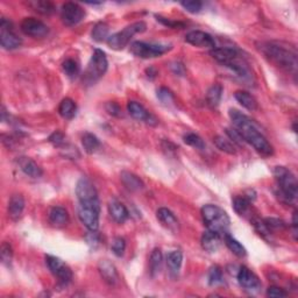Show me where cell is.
<instances>
[{"label": "cell", "instance_id": "d4e9b609", "mask_svg": "<svg viewBox=\"0 0 298 298\" xmlns=\"http://www.w3.org/2000/svg\"><path fill=\"white\" fill-rule=\"evenodd\" d=\"M182 262H183V253L181 250H173L167 255V266L173 277H177L180 274Z\"/></svg>", "mask_w": 298, "mask_h": 298}, {"label": "cell", "instance_id": "7bdbcfd3", "mask_svg": "<svg viewBox=\"0 0 298 298\" xmlns=\"http://www.w3.org/2000/svg\"><path fill=\"white\" fill-rule=\"evenodd\" d=\"M181 5L183 6L184 9L188 11V12L196 14V13L201 12V10L203 7V3L195 2V0H190V2H182Z\"/></svg>", "mask_w": 298, "mask_h": 298}, {"label": "cell", "instance_id": "f5cc1de1", "mask_svg": "<svg viewBox=\"0 0 298 298\" xmlns=\"http://www.w3.org/2000/svg\"><path fill=\"white\" fill-rule=\"evenodd\" d=\"M146 74H147V76L148 77H151V78H154L156 75H158V72H156V70L154 68H148L147 70H146Z\"/></svg>", "mask_w": 298, "mask_h": 298}, {"label": "cell", "instance_id": "277c9868", "mask_svg": "<svg viewBox=\"0 0 298 298\" xmlns=\"http://www.w3.org/2000/svg\"><path fill=\"white\" fill-rule=\"evenodd\" d=\"M201 213L208 230L217 232L221 235L227 233L231 219L223 209L213 204H206L202 208Z\"/></svg>", "mask_w": 298, "mask_h": 298}, {"label": "cell", "instance_id": "4fadbf2b", "mask_svg": "<svg viewBox=\"0 0 298 298\" xmlns=\"http://www.w3.org/2000/svg\"><path fill=\"white\" fill-rule=\"evenodd\" d=\"M238 282L243 289L250 292L259 291L261 288V282L257 276L247 267H241L238 271Z\"/></svg>", "mask_w": 298, "mask_h": 298}, {"label": "cell", "instance_id": "cb8c5ba5", "mask_svg": "<svg viewBox=\"0 0 298 298\" xmlns=\"http://www.w3.org/2000/svg\"><path fill=\"white\" fill-rule=\"evenodd\" d=\"M120 180L126 189L129 191H141L144 188V183L139 176L129 172H122L120 174Z\"/></svg>", "mask_w": 298, "mask_h": 298}, {"label": "cell", "instance_id": "9c48e42d", "mask_svg": "<svg viewBox=\"0 0 298 298\" xmlns=\"http://www.w3.org/2000/svg\"><path fill=\"white\" fill-rule=\"evenodd\" d=\"M46 263L48 266L49 270L52 271L54 276L59 278L60 284L68 285L72 279V271L63 261L56 256L47 255L46 256Z\"/></svg>", "mask_w": 298, "mask_h": 298}, {"label": "cell", "instance_id": "9a60e30c", "mask_svg": "<svg viewBox=\"0 0 298 298\" xmlns=\"http://www.w3.org/2000/svg\"><path fill=\"white\" fill-rule=\"evenodd\" d=\"M78 218L81 220V223L84 225V226L88 228L89 231L94 232L98 230L99 227V213L98 211L90 209V208H84V206H78L77 209Z\"/></svg>", "mask_w": 298, "mask_h": 298}, {"label": "cell", "instance_id": "52a82bcc", "mask_svg": "<svg viewBox=\"0 0 298 298\" xmlns=\"http://www.w3.org/2000/svg\"><path fill=\"white\" fill-rule=\"evenodd\" d=\"M108 62L106 59V55L103 50L96 49L91 56V60L88 64V68L84 72V78L83 81L92 84V83L97 82L98 79L103 77L105 72L107 70Z\"/></svg>", "mask_w": 298, "mask_h": 298}, {"label": "cell", "instance_id": "83f0119b", "mask_svg": "<svg viewBox=\"0 0 298 298\" xmlns=\"http://www.w3.org/2000/svg\"><path fill=\"white\" fill-rule=\"evenodd\" d=\"M162 262H163V255L160 248L153 249L151 254V259H149V271L153 277H155L156 275L160 274L162 269Z\"/></svg>", "mask_w": 298, "mask_h": 298}, {"label": "cell", "instance_id": "e575fe53", "mask_svg": "<svg viewBox=\"0 0 298 298\" xmlns=\"http://www.w3.org/2000/svg\"><path fill=\"white\" fill-rule=\"evenodd\" d=\"M233 208L239 216H246L249 212L250 201L247 199L245 196H239V197L233 199Z\"/></svg>", "mask_w": 298, "mask_h": 298}, {"label": "cell", "instance_id": "d590c367", "mask_svg": "<svg viewBox=\"0 0 298 298\" xmlns=\"http://www.w3.org/2000/svg\"><path fill=\"white\" fill-rule=\"evenodd\" d=\"M62 68H63L64 74L68 76L69 78H76L79 75V71H81V68L77 62L72 59H68L63 62L62 64Z\"/></svg>", "mask_w": 298, "mask_h": 298}, {"label": "cell", "instance_id": "f35d334b", "mask_svg": "<svg viewBox=\"0 0 298 298\" xmlns=\"http://www.w3.org/2000/svg\"><path fill=\"white\" fill-rule=\"evenodd\" d=\"M0 257H2L3 263L5 266H10L13 259V249L10 243L3 242L2 248H0Z\"/></svg>", "mask_w": 298, "mask_h": 298}, {"label": "cell", "instance_id": "1f68e13d", "mask_svg": "<svg viewBox=\"0 0 298 298\" xmlns=\"http://www.w3.org/2000/svg\"><path fill=\"white\" fill-rule=\"evenodd\" d=\"M108 32H110V28H108V25L106 23H97L93 26V30L91 32V36L94 41L97 42H104L107 41L108 39Z\"/></svg>", "mask_w": 298, "mask_h": 298}, {"label": "cell", "instance_id": "e0dca14e", "mask_svg": "<svg viewBox=\"0 0 298 298\" xmlns=\"http://www.w3.org/2000/svg\"><path fill=\"white\" fill-rule=\"evenodd\" d=\"M156 217L160 223H161L163 226H165L167 230H169L173 233L177 234L180 232V221L177 219L175 214H174L172 211L161 208L158 210V213H156Z\"/></svg>", "mask_w": 298, "mask_h": 298}, {"label": "cell", "instance_id": "8fae6325", "mask_svg": "<svg viewBox=\"0 0 298 298\" xmlns=\"http://www.w3.org/2000/svg\"><path fill=\"white\" fill-rule=\"evenodd\" d=\"M85 17V11L76 3H65L61 10V19L65 26H75Z\"/></svg>", "mask_w": 298, "mask_h": 298}, {"label": "cell", "instance_id": "d6a6232c", "mask_svg": "<svg viewBox=\"0 0 298 298\" xmlns=\"http://www.w3.org/2000/svg\"><path fill=\"white\" fill-rule=\"evenodd\" d=\"M82 144L84 147V151L88 154H93L94 152H97V149L100 147V141L98 140L96 135L91 133H85L82 136Z\"/></svg>", "mask_w": 298, "mask_h": 298}, {"label": "cell", "instance_id": "816d5d0a", "mask_svg": "<svg viewBox=\"0 0 298 298\" xmlns=\"http://www.w3.org/2000/svg\"><path fill=\"white\" fill-rule=\"evenodd\" d=\"M292 233L296 240L297 239V212L296 211L293 212V216H292Z\"/></svg>", "mask_w": 298, "mask_h": 298}, {"label": "cell", "instance_id": "44dd1931", "mask_svg": "<svg viewBox=\"0 0 298 298\" xmlns=\"http://www.w3.org/2000/svg\"><path fill=\"white\" fill-rule=\"evenodd\" d=\"M48 218L50 225L56 228H62L67 226L69 223L68 211L64 208H61V206H54V208L49 211Z\"/></svg>", "mask_w": 298, "mask_h": 298}, {"label": "cell", "instance_id": "5b68a950", "mask_svg": "<svg viewBox=\"0 0 298 298\" xmlns=\"http://www.w3.org/2000/svg\"><path fill=\"white\" fill-rule=\"evenodd\" d=\"M76 196H77L79 205L90 208L100 212V202L98 192L89 179L82 177L76 185Z\"/></svg>", "mask_w": 298, "mask_h": 298}, {"label": "cell", "instance_id": "4316f807", "mask_svg": "<svg viewBox=\"0 0 298 298\" xmlns=\"http://www.w3.org/2000/svg\"><path fill=\"white\" fill-rule=\"evenodd\" d=\"M28 6L43 16H50L56 11V6L52 2H46V0H32L28 3Z\"/></svg>", "mask_w": 298, "mask_h": 298}, {"label": "cell", "instance_id": "8992f818", "mask_svg": "<svg viewBox=\"0 0 298 298\" xmlns=\"http://www.w3.org/2000/svg\"><path fill=\"white\" fill-rule=\"evenodd\" d=\"M146 23H143V21H137V23H134L132 25H129V26L125 27L122 31L108 36L106 42L110 48L114 50H122L130 42V40H132L134 35L146 32Z\"/></svg>", "mask_w": 298, "mask_h": 298}, {"label": "cell", "instance_id": "ee69618b", "mask_svg": "<svg viewBox=\"0 0 298 298\" xmlns=\"http://www.w3.org/2000/svg\"><path fill=\"white\" fill-rule=\"evenodd\" d=\"M155 18L159 23H161L162 25H165V26L169 27V28H184L185 27V25L183 23H180V21L167 19V18H163L161 16H155Z\"/></svg>", "mask_w": 298, "mask_h": 298}, {"label": "cell", "instance_id": "836d02e7", "mask_svg": "<svg viewBox=\"0 0 298 298\" xmlns=\"http://www.w3.org/2000/svg\"><path fill=\"white\" fill-rule=\"evenodd\" d=\"M213 142H214V144H216V147L218 149H220L221 152L226 153V154H230V155L237 154L234 143L231 142L230 140L225 139V137H223V136H216L213 139Z\"/></svg>", "mask_w": 298, "mask_h": 298}, {"label": "cell", "instance_id": "f1b7e54d", "mask_svg": "<svg viewBox=\"0 0 298 298\" xmlns=\"http://www.w3.org/2000/svg\"><path fill=\"white\" fill-rule=\"evenodd\" d=\"M76 111H77V106L76 103L70 98H65L61 101L59 106V113L62 118L70 120L76 115Z\"/></svg>", "mask_w": 298, "mask_h": 298}, {"label": "cell", "instance_id": "d6986e66", "mask_svg": "<svg viewBox=\"0 0 298 298\" xmlns=\"http://www.w3.org/2000/svg\"><path fill=\"white\" fill-rule=\"evenodd\" d=\"M18 166L20 167V169L26 174L27 176L32 177V179H40L43 175L42 169L40 168V166L36 163L34 160L31 158H27V156H21V158L18 159Z\"/></svg>", "mask_w": 298, "mask_h": 298}, {"label": "cell", "instance_id": "7dc6e473", "mask_svg": "<svg viewBox=\"0 0 298 298\" xmlns=\"http://www.w3.org/2000/svg\"><path fill=\"white\" fill-rule=\"evenodd\" d=\"M49 142L53 143L54 146L61 147L64 144V135L61 132H55L49 136Z\"/></svg>", "mask_w": 298, "mask_h": 298}, {"label": "cell", "instance_id": "60d3db41", "mask_svg": "<svg viewBox=\"0 0 298 298\" xmlns=\"http://www.w3.org/2000/svg\"><path fill=\"white\" fill-rule=\"evenodd\" d=\"M158 98L160 99L161 103H163L165 105H169V104H173L174 103V94L172 91L167 88H161L158 90Z\"/></svg>", "mask_w": 298, "mask_h": 298}, {"label": "cell", "instance_id": "5bb4252c", "mask_svg": "<svg viewBox=\"0 0 298 298\" xmlns=\"http://www.w3.org/2000/svg\"><path fill=\"white\" fill-rule=\"evenodd\" d=\"M185 41H187L189 45L201 47V48H217L216 40H214L213 36L202 31H192L190 33H188L187 36H185Z\"/></svg>", "mask_w": 298, "mask_h": 298}, {"label": "cell", "instance_id": "30bf717a", "mask_svg": "<svg viewBox=\"0 0 298 298\" xmlns=\"http://www.w3.org/2000/svg\"><path fill=\"white\" fill-rule=\"evenodd\" d=\"M0 43L5 49L12 50L21 46V39L13 32V25L5 18L0 21Z\"/></svg>", "mask_w": 298, "mask_h": 298}, {"label": "cell", "instance_id": "ac0fdd59", "mask_svg": "<svg viewBox=\"0 0 298 298\" xmlns=\"http://www.w3.org/2000/svg\"><path fill=\"white\" fill-rule=\"evenodd\" d=\"M98 270H99V274L101 278L104 279L107 284L114 285L115 283L118 282L119 276L117 268L112 262L108 260H101L99 263H98Z\"/></svg>", "mask_w": 298, "mask_h": 298}, {"label": "cell", "instance_id": "f907efd6", "mask_svg": "<svg viewBox=\"0 0 298 298\" xmlns=\"http://www.w3.org/2000/svg\"><path fill=\"white\" fill-rule=\"evenodd\" d=\"M172 70L174 72H175L176 75H179V76H183L184 72H185L183 64H181V63H174L172 65Z\"/></svg>", "mask_w": 298, "mask_h": 298}, {"label": "cell", "instance_id": "7402d4cb", "mask_svg": "<svg viewBox=\"0 0 298 298\" xmlns=\"http://www.w3.org/2000/svg\"><path fill=\"white\" fill-rule=\"evenodd\" d=\"M108 212L112 219L118 224H123L129 218V212L126 206L115 199L111 201L108 204Z\"/></svg>", "mask_w": 298, "mask_h": 298}, {"label": "cell", "instance_id": "7c38bea8", "mask_svg": "<svg viewBox=\"0 0 298 298\" xmlns=\"http://www.w3.org/2000/svg\"><path fill=\"white\" fill-rule=\"evenodd\" d=\"M20 28L25 35L34 39H42L49 33L48 26L35 18H25L20 25Z\"/></svg>", "mask_w": 298, "mask_h": 298}, {"label": "cell", "instance_id": "c3c4849f", "mask_svg": "<svg viewBox=\"0 0 298 298\" xmlns=\"http://www.w3.org/2000/svg\"><path fill=\"white\" fill-rule=\"evenodd\" d=\"M85 239H86V242H88V245L93 247V248H96V247L99 245V242H100V238H99V235H98L97 231H94V232L90 231V233L86 235Z\"/></svg>", "mask_w": 298, "mask_h": 298}, {"label": "cell", "instance_id": "b9f144b4", "mask_svg": "<svg viewBox=\"0 0 298 298\" xmlns=\"http://www.w3.org/2000/svg\"><path fill=\"white\" fill-rule=\"evenodd\" d=\"M263 223L269 232L274 230H282V228L285 227V224L282 220L277 219V218H267V219L263 220Z\"/></svg>", "mask_w": 298, "mask_h": 298}, {"label": "cell", "instance_id": "681fc988", "mask_svg": "<svg viewBox=\"0 0 298 298\" xmlns=\"http://www.w3.org/2000/svg\"><path fill=\"white\" fill-rule=\"evenodd\" d=\"M106 111L108 114L113 115V117H120L121 115V108H120L117 103H113V101H110V103L106 104Z\"/></svg>", "mask_w": 298, "mask_h": 298}, {"label": "cell", "instance_id": "74e56055", "mask_svg": "<svg viewBox=\"0 0 298 298\" xmlns=\"http://www.w3.org/2000/svg\"><path fill=\"white\" fill-rule=\"evenodd\" d=\"M184 142L189 144V146L194 147L196 149H199V151H203V149H205V142L203 141V139L197 134H194V133H189L187 135H184L183 137Z\"/></svg>", "mask_w": 298, "mask_h": 298}, {"label": "cell", "instance_id": "ffe728a7", "mask_svg": "<svg viewBox=\"0 0 298 298\" xmlns=\"http://www.w3.org/2000/svg\"><path fill=\"white\" fill-rule=\"evenodd\" d=\"M224 235H221L217 232L208 230L204 232L202 235V247L206 252L209 253H216L221 245V240H223Z\"/></svg>", "mask_w": 298, "mask_h": 298}, {"label": "cell", "instance_id": "ba28073f", "mask_svg": "<svg viewBox=\"0 0 298 298\" xmlns=\"http://www.w3.org/2000/svg\"><path fill=\"white\" fill-rule=\"evenodd\" d=\"M172 48L173 47L170 45L135 41L130 45L129 50L134 56L140 57V59H154V57H160L163 54L168 53Z\"/></svg>", "mask_w": 298, "mask_h": 298}, {"label": "cell", "instance_id": "ab89813d", "mask_svg": "<svg viewBox=\"0 0 298 298\" xmlns=\"http://www.w3.org/2000/svg\"><path fill=\"white\" fill-rule=\"evenodd\" d=\"M111 249L112 252L115 256L118 257H121L123 254H125V250H126V241L125 239L121 238V237H117L113 242H112V246H111Z\"/></svg>", "mask_w": 298, "mask_h": 298}, {"label": "cell", "instance_id": "3957f363", "mask_svg": "<svg viewBox=\"0 0 298 298\" xmlns=\"http://www.w3.org/2000/svg\"><path fill=\"white\" fill-rule=\"evenodd\" d=\"M274 176L277 182L276 192L279 201L284 204L293 205L297 199V180L293 174L285 167H275Z\"/></svg>", "mask_w": 298, "mask_h": 298}, {"label": "cell", "instance_id": "f546056e", "mask_svg": "<svg viewBox=\"0 0 298 298\" xmlns=\"http://www.w3.org/2000/svg\"><path fill=\"white\" fill-rule=\"evenodd\" d=\"M223 86L220 84H213L209 89L208 93H206V101L208 105L211 107H217L220 104L221 97H223Z\"/></svg>", "mask_w": 298, "mask_h": 298}, {"label": "cell", "instance_id": "603a6c76", "mask_svg": "<svg viewBox=\"0 0 298 298\" xmlns=\"http://www.w3.org/2000/svg\"><path fill=\"white\" fill-rule=\"evenodd\" d=\"M25 210V199L21 195H13L9 203V217L13 221L19 220Z\"/></svg>", "mask_w": 298, "mask_h": 298}, {"label": "cell", "instance_id": "6da1fadb", "mask_svg": "<svg viewBox=\"0 0 298 298\" xmlns=\"http://www.w3.org/2000/svg\"><path fill=\"white\" fill-rule=\"evenodd\" d=\"M230 118L235 126V129L241 134L243 141L249 143L259 154L262 156H271L274 154L272 146L260 132L252 119L233 108L230 110Z\"/></svg>", "mask_w": 298, "mask_h": 298}, {"label": "cell", "instance_id": "484cf974", "mask_svg": "<svg viewBox=\"0 0 298 298\" xmlns=\"http://www.w3.org/2000/svg\"><path fill=\"white\" fill-rule=\"evenodd\" d=\"M234 97L238 103L242 107H245L246 110L250 112L257 110V100L249 92H247V91H237L234 93Z\"/></svg>", "mask_w": 298, "mask_h": 298}, {"label": "cell", "instance_id": "8d00e7d4", "mask_svg": "<svg viewBox=\"0 0 298 298\" xmlns=\"http://www.w3.org/2000/svg\"><path fill=\"white\" fill-rule=\"evenodd\" d=\"M208 279H209V284L211 286L221 284V283H223V270H221V268L219 266L211 267L209 270Z\"/></svg>", "mask_w": 298, "mask_h": 298}, {"label": "cell", "instance_id": "2e32d148", "mask_svg": "<svg viewBox=\"0 0 298 298\" xmlns=\"http://www.w3.org/2000/svg\"><path fill=\"white\" fill-rule=\"evenodd\" d=\"M127 110H128V113L132 115L134 119L139 120V121H144L147 122L148 125L152 126L158 125V120L153 117L146 108L140 103H137V101H128V104H127Z\"/></svg>", "mask_w": 298, "mask_h": 298}, {"label": "cell", "instance_id": "7a4b0ae2", "mask_svg": "<svg viewBox=\"0 0 298 298\" xmlns=\"http://www.w3.org/2000/svg\"><path fill=\"white\" fill-rule=\"evenodd\" d=\"M260 50L267 59L272 62L276 67L283 69L288 72H296L297 70V55L296 53L284 48V47L275 45V43H262Z\"/></svg>", "mask_w": 298, "mask_h": 298}, {"label": "cell", "instance_id": "4dcf8cb0", "mask_svg": "<svg viewBox=\"0 0 298 298\" xmlns=\"http://www.w3.org/2000/svg\"><path fill=\"white\" fill-rule=\"evenodd\" d=\"M224 241L226 243L227 248L231 250L232 253L234 254V255H237L238 257H243L246 256V248L243 247L241 243H240L237 239H234L232 235H230L228 233L224 234Z\"/></svg>", "mask_w": 298, "mask_h": 298}, {"label": "cell", "instance_id": "f6af8a7d", "mask_svg": "<svg viewBox=\"0 0 298 298\" xmlns=\"http://www.w3.org/2000/svg\"><path fill=\"white\" fill-rule=\"evenodd\" d=\"M267 296L272 298H282L288 296V292L284 289L278 288V286H269L267 290Z\"/></svg>", "mask_w": 298, "mask_h": 298}, {"label": "cell", "instance_id": "bcb514c9", "mask_svg": "<svg viewBox=\"0 0 298 298\" xmlns=\"http://www.w3.org/2000/svg\"><path fill=\"white\" fill-rule=\"evenodd\" d=\"M226 134L228 135V137H230V140L233 141V143H237L241 146V144L245 142L242 139L241 134H240L235 128H226Z\"/></svg>", "mask_w": 298, "mask_h": 298}]
</instances>
